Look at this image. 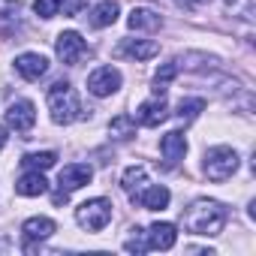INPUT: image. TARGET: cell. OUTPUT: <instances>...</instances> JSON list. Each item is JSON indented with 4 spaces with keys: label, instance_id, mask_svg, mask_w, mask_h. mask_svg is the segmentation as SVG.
Wrapping results in <instances>:
<instances>
[{
    "label": "cell",
    "instance_id": "6da1fadb",
    "mask_svg": "<svg viewBox=\"0 0 256 256\" xmlns=\"http://www.w3.org/2000/svg\"><path fill=\"white\" fill-rule=\"evenodd\" d=\"M181 223L187 232L193 235H205V238H214L223 232L226 226V208L217 202V199H196L184 208L181 214Z\"/></svg>",
    "mask_w": 256,
    "mask_h": 256
},
{
    "label": "cell",
    "instance_id": "7a4b0ae2",
    "mask_svg": "<svg viewBox=\"0 0 256 256\" xmlns=\"http://www.w3.org/2000/svg\"><path fill=\"white\" fill-rule=\"evenodd\" d=\"M48 112H52V120L60 124V126H70V124L84 118L82 100H78V94L70 82H54L48 88Z\"/></svg>",
    "mask_w": 256,
    "mask_h": 256
},
{
    "label": "cell",
    "instance_id": "3957f363",
    "mask_svg": "<svg viewBox=\"0 0 256 256\" xmlns=\"http://www.w3.org/2000/svg\"><path fill=\"white\" fill-rule=\"evenodd\" d=\"M202 172H205L208 181H226V178H232L238 172V154L229 145L208 148L205 160H202Z\"/></svg>",
    "mask_w": 256,
    "mask_h": 256
},
{
    "label": "cell",
    "instance_id": "277c9868",
    "mask_svg": "<svg viewBox=\"0 0 256 256\" xmlns=\"http://www.w3.org/2000/svg\"><path fill=\"white\" fill-rule=\"evenodd\" d=\"M76 223L88 232H100L112 223V202L96 196V199H88L76 208Z\"/></svg>",
    "mask_w": 256,
    "mask_h": 256
},
{
    "label": "cell",
    "instance_id": "5b68a950",
    "mask_svg": "<svg viewBox=\"0 0 256 256\" xmlns=\"http://www.w3.org/2000/svg\"><path fill=\"white\" fill-rule=\"evenodd\" d=\"M54 52H58L60 64L76 66V64L84 58L88 42L82 40V34H76V30H64V34H58V40H54Z\"/></svg>",
    "mask_w": 256,
    "mask_h": 256
},
{
    "label": "cell",
    "instance_id": "8992f818",
    "mask_svg": "<svg viewBox=\"0 0 256 256\" xmlns=\"http://www.w3.org/2000/svg\"><path fill=\"white\" fill-rule=\"evenodd\" d=\"M120 70H114V66H96L90 76H88V90L94 94V96H112V94H118V88H120Z\"/></svg>",
    "mask_w": 256,
    "mask_h": 256
},
{
    "label": "cell",
    "instance_id": "52a82bcc",
    "mask_svg": "<svg viewBox=\"0 0 256 256\" xmlns=\"http://www.w3.org/2000/svg\"><path fill=\"white\" fill-rule=\"evenodd\" d=\"M36 124V106L30 100H16L6 108V126H12L16 133H30Z\"/></svg>",
    "mask_w": 256,
    "mask_h": 256
},
{
    "label": "cell",
    "instance_id": "ba28073f",
    "mask_svg": "<svg viewBox=\"0 0 256 256\" xmlns=\"http://www.w3.org/2000/svg\"><path fill=\"white\" fill-rule=\"evenodd\" d=\"M90 178H94V169H90L88 163H70V166L60 169L58 187H60V193L70 196L72 190H82L84 184H90Z\"/></svg>",
    "mask_w": 256,
    "mask_h": 256
},
{
    "label": "cell",
    "instance_id": "9c48e42d",
    "mask_svg": "<svg viewBox=\"0 0 256 256\" xmlns=\"http://www.w3.org/2000/svg\"><path fill=\"white\" fill-rule=\"evenodd\" d=\"M16 72H18L24 82H40V78L48 72V60H46V54H40V52H24V54L16 58Z\"/></svg>",
    "mask_w": 256,
    "mask_h": 256
},
{
    "label": "cell",
    "instance_id": "30bf717a",
    "mask_svg": "<svg viewBox=\"0 0 256 256\" xmlns=\"http://www.w3.org/2000/svg\"><path fill=\"white\" fill-rule=\"evenodd\" d=\"M169 118V106L163 96H154V100H145L139 108H136V120L142 126H160L163 120Z\"/></svg>",
    "mask_w": 256,
    "mask_h": 256
},
{
    "label": "cell",
    "instance_id": "8fae6325",
    "mask_svg": "<svg viewBox=\"0 0 256 256\" xmlns=\"http://www.w3.org/2000/svg\"><path fill=\"white\" fill-rule=\"evenodd\" d=\"M160 154H163V160H166L169 169L178 166V163L184 160V154H187V139H184V133H178V130L166 133V136L160 139Z\"/></svg>",
    "mask_w": 256,
    "mask_h": 256
},
{
    "label": "cell",
    "instance_id": "7c38bea8",
    "mask_svg": "<svg viewBox=\"0 0 256 256\" xmlns=\"http://www.w3.org/2000/svg\"><path fill=\"white\" fill-rule=\"evenodd\" d=\"M145 238H148V250H172L178 241V229L172 223H154L145 232Z\"/></svg>",
    "mask_w": 256,
    "mask_h": 256
},
{
    "label": "cell",
    "instance_id": "4fadbf2b",
    "mask_svg": "<svg viewBox=\"0 0 256 256\" xmlns=\"http://www.w3.org/2000/svg\"><path fill=\"white\" fill-rule=\"evenodd\" d=\"M118 54H126V58H136V60H151L160 54V46L154 40H124L118 46Z\"/></svg>",
    "mask_w": 256,
    "mask_h": 256
},
{
    "label": "cell",
    "instance_id": "5bb4252c",
    "mask_svg": "<svg viewBox=\"0 0 256 256\" xmlns=\"http://www.w3.org/2000/svg\"><path fill=\"white\" fill-rule=\"evenodd\" d=\"M118 4L114 0H100V4L88 12V24L90 28H96V30H102V28H112L114 22H118Z\"/></svg>",
    "mask_w": 256,
    "mask_h": 256
},
{
    "label": "cell",
    "instance_id": "9a60e30c",
    "mask_svg": "<svg viewBox=\"0 0 256 256\" xmlns=\"http://www.w3.org/2000/svg\"><path fill=\"white\" fill-rule=\"evenodd\" d=\"M46 190H48V181H46L42 172H36V169H28V172L16 181V193H18V196H28V199L42 196Z\"/></svg>",
    "mask_w": 256,
    "mask_h": 256
},
{
    "label": "cell",
    "instance_id": "2e32d148",
    "mask_svg": "<svg viewBox=\"0 0 256 256\" xmlns=\"http://www.w3.org/2000/svg\"><path fill=\"white\" fill-rule=\"evenodd\" d=\"M54 220L52 217H28L22 223V232H24V241H46L54 235Z\"/></svg>",
    "mask_w": 256,
    "mask_h": 256
},
{
    "label": "cell",
    "instance_id": "e0dca14e",
    "mask_svg": "<svg viewBox=\"0 0 256 256\" xmlns=\"http://www.w3.org/2000/svg\"><path fill=\"white\" fill-rule=\"evenodd\" d=\"M120 187H124L126 196L136 202V196L148 187V169H145V166H130V169L120 175Z\"/></svg>",
    "mask_w": 256,
    "mask_h": 256
},
{
    "label": "cell",
    "instance_id": "ac0fdd59",
    "mask_svg": "<svg viewBox=\"0 0 256 256\" xmlns=\"http://www.w3.org/2000/svg\"><path fill=\"white\" fill-rule=\"evenodd\" d=\"M126 24H130V30H157V28H163V18H160V12H154L148 6H136L126 16Z\"/></svg>",
    "mask_w": 256,
    "mask_h": 256
},
{
    "label": "cell",
    "instance_id": "d6986e66",
    "mask_svg": "<svg viewBox=\"0 0 256 256\" xmlns=\"http://www.w3.org/2000/svg\"><path fill=\"white\" fill-rule=\"evenodd\" d=\"M169 199H172V193H169L166 187H160V184H154V187H145V190L136 196V202H139L145 211H163V208L169 205Z\"/></svg>",
    "mask_w": 256,
    "mask_h": 256
},
{
    "label": "cell",
    "instance_id": "ffe728a7",
    "mask_svg": "<svg viewBox=\"0 0 256 256\" xmlns=\"http://www.w3.org/2000/svg\"><path fill=\"white\" fill-rule=\"evenodd\" d=\"M108 133H112V139H133V136H136V118L118 114V118L108 124Z\"/></svg>",
    "mask_w": 256,
    "mask_h": 256
},
{
    "label": "cell",
    "instance_id": "44dd1931",
    "mask_svg": "<svg viewBox=\"0 0 256 256\" xmlns=\"http://www.w3.org/2000/svg\"><path fill=\"white\" fill-rule=\"evenodd\" d=\"M22 22V6L16 0H0V28H16Z\"/></svg>",
    "mask_w": 256,
    "mask_h": 256
},
{
    "label": "cell",
    "instance_id": "7402d4cb",
    "mask_svg": "<svg viewBox=\"0 0 256 256\" xmlns=\"http://www.w3.org/2000/svg\"><path fill=\"white\" fill-rule=\"evenodd\" d=\"M54 160H58V154H54V151H40V154H28L22 163H24V169L46 172V169H52V166H54Z\"/></svg>",
    "mask_w": 256,
    "mask_h": 256
},
{
    "label": "cell",
    "instance_id": "603a6c76",
    "mask_svg": "<svg viewBox=\"0 0 256 256\" xmlns=\"http://www.w3.org/2000/svg\"><path fill=\"white\" fill-rule=\"evenodd\" d=\"M202 108H205V100H199V96H187V100L178 102V118H181V120H193Z\"/></svg>",
    "mask_w": 256,
    "mask_h": 256
},
{
    "label": "cell",
    "instance_id": "cb8c5ba5",
    "mask_svg": "<svg viewBox=\"0 0 256 256\" xmlns=\"http://www.w3.org/2000/svg\"><path fill=\"white\" fill-rule=\"evenodd\" d=\"M133 235L124 241V250H130V253H145L148 250V238H145V232L142 229H130Z\"/></svg>",
    "mask_w": 256,
    "mask_h": 256
},
{
    "label": "cell",
    "instance_id": "d4e9b609",
    "mask_svg": "<svg viewBox=\"0 0 256 256\" xmlns=\"http://www.w3.org/2000/svg\"><path fill=\"white\" fill-rule=\"evenodd\" d=\"M34 12H36L40 18H54V16L60 12V0H36V4H34Z\"/></svg>",
    "mask_w": 256,
    "mask_h": 256
},
{
    "label": "cell",
    "instance_id": "484cf974",
    "mask_svg": "<svg viewBox=\"0 0 256 256\" xmlns=\"http://www.w3.org/2000/svg\"><path fill=\"white\" fill-rule=\"evenodd\" d=\"M6 139H10V136H6V126H0V151H4V145H6Z\"/></svg>",
    "mask_w": 256,
    "mask_h": 256
},
{
    "label": "cell",
    "instance_id": "4316f807",
    "mask_svg": "<svg viewBox=\"0 0 256 256\" xmlns=\"http://www.w3.org/2000/svg\"><path fill=\"white\" fill-rule=\"evenodd\" d=\"M226 4H235V0H226Z\"/></svg>",
    "mask_w": 256,
    "mask_h": 256
}]
</instances>
